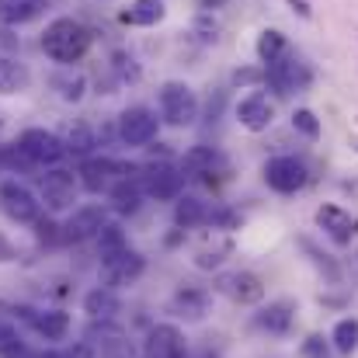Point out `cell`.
<instances>
[{"mask_svg":"<svg viewBox=\"0 0 358 358\" xmlns=\"http://www.w3.org/2000/svg\"><path fill=\"white\" fill-rule=\"evenodd\" d=\"M136 174V167L132 164H125V160H112V157H101V160H87L84 167H80V174H77V181L87 188V192H108L115 181L122 178H132Z\"/></svg>","mask_w":358,"mask_h":358,"instance_id":"9","label":"cell"},{"mask_svg":"<svg viewBox=\"0 0 358 358\" xmlns=\"http://www.w3.org/2000/svg\"><path fill=\"white\" fill-rule=\"evenodd\" d=\"M31 327H35L45 341H63V338L70 334V313H63V310L31 313Z\"/></svg>","mask_w":358,"mask_h":358,"instance_id":"25","label":"cell"},{"mask_svg":"<svg viewBox=\"0 0 358 358\" xmlns=\"http://www.w3.org/2000/svg\"><path fill=\"white\" fill-rule=\"evenodd\" d=\"M292 129H296L303 139H310V143H317V139H320V132H324L320 119H317L310 108H296V112H292Z\"/></svg>","mask_w":358,"mask_h":358,"instance_id":"36","label":"cell"},{"mask_svg":"<svg viewBox=\"0 0 358 358\" xmlns=\"http://www.w3.org/2000/svg\"><path fill=\"white\" fill-rule=\"evenodd\" d=\"M0 355H24V348H21V338H17V331L10 327V324H0Z\"/></svg>","mask_w":358,"mask_h":358,"instance_id":"37","label":"cell"},{"mask_svg":"<svg viewBox=\"0 0 358 358\" xmlns=\"http://www.w3.org/2000/svg\"><path fill=\"white\" fill-rule=\"evenodd\" d=\"M45 7H49V0H0V21L17 28V24L35 21Z\"/></svg>","mask_w":358,"mask_h":358,"instance_id":"22","label":"cell"},{"mask_svg":"<svg viewBox=\"0 0 358 358\" xmlns=\"http://www.w3.org/2000/svg\"><path fill=\"white\" fill-rule=\"evenodd\" d=\"M171 313L185 317V320H202L209 313V292L206 289H192V285L178 289L174 299H171Z\"/></svg>","mask_w":358,"mask_h":358,"instance_id":"19","label":"cell"},{"mask_svg":"<svg viewBox=\"0 0 358 358\" xmlns=\"http://www.w3.org/2000/svg\"><path fill=\"white\" fill-rule=\"evenodd\" d=\"M164 17H167L164 0H132L119 14L122 24H132V28H153V24H160Z\"/></svg>","mask_w":358,"mask_h":358,"instance_id":"20","label":"cell"},{"mask_svg":"<svg viewBox=\"0 0 358 358\" xmlns=\"http://www.w3.org/2000/svg\"><path fill=\"white\" fill-rule=\"evenodd\" d=\"M216 289H220L227 299L240 303V306H254V303L264 299V282H261L254 271H227V275L216 278Z\"/></svg>","mask_w":358,"mask_h":358,"instance_id":"12","label":"cell"},{"mask_svg":"<svg viewBox=\"0 0 358 358\" xmlns=\"http://www.w3.org/2000/svg\"><path fill=\"white\" fill-rule=\"evenodd\" d=\"M42 49H45V56H49L52 63L73 66V63H80V59L87 56V49H91V28L80 24L77 17H56V21H49L45 31H42Z\"/></svg>","mask_w":358,"mask_h":358,"instance_id":"1","label":"cell"},{"mask_svg":"<svg viewBox=\"0 0 358 358\" xmlns=\"http://www.w3.org/2000/svg\"><path fill=\"white\" fill-rule=\"evenodd\" d=\"M122 250H129L125 230H122L119 223H105L101 234H98V254H101V261H105V257H115Z\"/></svg>","mask_w":358,"mask_h":358,"instance_id":"32","label":"cell"},{"mask_svg":"<svg viewBox=\"0 0 358 358\" xmlns=\"http://www.w3.org/2000/svg\"><path fill=\"white\" fill-rule=\"evenodd\" d=\"M234 254V243L227 237H216V240H206L202 247H195V268H202V271H213V268H220L227 257Z\"/></svg>","mask_w":358,"mask_h":358,"instance_id":"26","label":"cell"},{"mask_svg":"<svg viewBox=\"0 0 358 358\" xmlns=\"http://www.w3.org/2000/svg\"><path fill=\"white\" fill-rule=\"evenodd\" d=\"M38 188H42V202H45V209L63 213V209H70V206L77 202L80 181H77V174H73V171L52 167V171H45V174H42Z\"/></svg>","mask_w":358,"mask_h":358,"instance_id":"8","label":"cell"},{"mask_svg":"<svg viewBox=\"0 0 358 358\" xmlns=\"http://www.w3.org/2000/svg\"><path fill=\"white\" fill-rule=\"evenodd\" d=\"M192 31H195V38H199L202 45H213V42H220L223 24H220V17H216L213 10H199V17H195Z\"/></svg>","mask_w":358,"mask_h":358,"instance_id":"34","label":"cell"},{"mask_svg":"<svg viewBox=\"0 0 358 358\" xmlns=\"http://www.w3.org/2000/svg\"><path fill=\"white\" fill-rule=\"evenodd\" d=\"M264 80H268V87L278 91V94H299V91H306V87L313 84V70H310L296 52L285 49L275 63L264 66Z\"/></svg>","mask_w":358,"mask_h":358,"instance_id":"3","label":"cell"},{"mask_svg":"<svg viewBox=\"0 0 358 358\" xmlns=\"http://www.w3.org/2000/svg\"><path fill=\"white\" fill-rule=\"evenodd\" d=\"M285 49H289V42H285V35H282L278 28H264V31L257 35V59H261L264 66L275 63Z\"/></svg>","mask_w":358,"mask_h":358,"instance_id":"30","label":"cell"},{"mask_svg":"<svg viewBox=\"0 0 358 358\" xmlns=\"http://www.w3.org/2000/svg\"><path fill=\"white\" fill-rule=\"evenodd\" d=\"M143 271H146V257H143L139 250H122L115 257H105V261H101V275H105V285H108V289L132 285Z\"/></svg>","mask_w":358,"mask_h":358,"instance_id":"14","label":"cell"},{"mask_svg":"<svg viewBox=\"0 0 358 358\" xmlns=\"http://www.w3.org/2000/svg\"><path fill=\"white\" fill-rule=\"evenodd\" d=\"M52 87L59 91V98H63V101H80V98H84V91H87V80H84V73L59 70V73L52 77Z\"/></svg>","mask_w":358,"mask_h":358,"instance_id":"31","label":"cell"},{"mask_svg":"<svg viewBox=\"0 0 358 358\" xmlns=\"http://www.w3.org/2000/svg\"><path fill=\"white\" fill-rule=\"evenodd\" d=\"M17 150L31 160V164H59L63 157H66V146H63V139L56 136V132H49V129H24L21 136H17Z\"/></svg>","mask_w":358,"mask_h":358,"instance_id":"7","label":"cell"},{"mask_svg":"<svg viewBox=\"0 0 358 358\" xmlns=\"http://www.w3.org/2000/svg\"><path fill=\"white\" fill-rule=\"evenodd\" d=\"M237 122L247 129V132H264V129L275 122V108H271L268 94H261V91L247 94V98L237 105Z\"/></svg>","mask_w":358,"mask_h":358,"instance_id":"18","label":"cell"},{"mask_svg":"<svg viewBox=\"0 0 358 358\" xmlns=\"http://www.w3.org/2000/svg\"><path fill=\"white\" fill-rule=\"evenodd\" d=\"M157 129H160V119L157 112H150L146 105H132L119 115V136L125 146H146L157 139Z\"/></svg>","mask_w":358,"mask_h":358,"instance_id":"10","label":"cell"},{"mask_svg":"<svg viewBox=\"0 0 358 358\" xmlns=\"http://www.w3.org/2000/svg\"><path fill=\"white\" fill-rule=\"evenodd\" d=\"M206 220H209V209H206L202 199H195V195H178V199H174V223H178L181 230H195V227H202Z\"/></svg>","mask_w":358,"mask_h":358,"instance_id":"23","label":"cell"},{"mask_svg":"<svg viewBox=\"0 0 358 358\" xmlns=\"http://www.w3.org/2000/svg\"><path fill=\"white\" fill-rule=\"evenodd\" d=\"M108 195H112L115 213L132 216V213L139 209V202H143V185H139L136 178H122V181H115V185L108 188Z\"/></svg>","mask_w":358,"mask_h":358,"instance_id":"24","label":"cell"},{"mask_svg":"<svg viewBox=\"0 0 358 358\" xmlns=\"http://www.w3.org/2000/svg\"><path fill=\"white\" fill-rule=\"evenodd\" d=\"M317 227L334 240L338 247H348V243L358 237V216H352V213L341 209V206H331V202L317 209Z\"/></svg>","mask_w":358,"mask_h":358,"instance_id":"13","label":"cell"},{"mask_svg":"<svg viewBox=\"0 0 358 358\" xmlns=\"http://www.w3.org/2000/svg\"><path fill=\"white\" fill-rule=\"evenodd\" d=\"M28 80H31V77H28V70H24L21 63L0 56V94H17V91L28 87Z\"/></svg>","mask_w":358,"mask_h":358,"instance_id":"29","label":"cell"},{"mask_svg":"<svg viewBox=\"0 0 358 358\" xmlns=\"http://www.w3.org/2000/svg\"><path fill=\"white\" fill-rule=\"evenodd\" d=\"M216 164H220V153H216L213 146H192V150L181 157V174H188V178L213 174Z\"/></svg>","mask_w":358,"mask_h":358,"instance_id":"27","label":"cell"},{"mask_svg":"<svg viewBox=\"0 0 358 358\" xmlns=\"http://www.w3.org/2000/svg\"><path fill=\"white\" fill-rule=\"evenodd\" d=\"M264 181H268V188L278 192V195H296V192L306 188L310 171H306V164H303L299 157H271V160L264 164Z\"/></svg>","mask_w":358,"mask_h":358,"instance_id":"5","label":"cell"},{"mask_svg":"<svg viewBox=\"0 0 358 358\" xmlns=\"http://www.w3.org/2000/svg\"><path fill=\"white\" fill-rule=\"evenodd\" d=\"M227 0H202V10H216V7H223Z\"/></svg>","mask_w":358,"mask_h":358,"instance_id":"43","label":"cell"},{"mask_svg":"<svg viewBox=\"0 0 358 358\" xmlns=\"http://www.w3.org/2000/svg\"><path fill=\"white\" fill-rule=\"evenodd\" d=\"M285 3H289V7H292L299 17H306V21L313 17V7H310V0H285Z\"/></svg>","mask_w":358,"mask_h":358,"instance_id":"41","label":"cell"},{"mask_svg":"<svg viewBox=\"0 0 358 358\" xmlns=\"http://www.w3.org/2000/svg\"><path fill=\"white\" fill-rule=\"evenodd\" d=\"M296 324V303L292 299H278V303H268L264 310L254 313V327L264 331V334H289Z\"/></svg>","mask_w":358,"mask_h":358,"instance_id":"17","label":"cell"},{"mask_svg":"<svg viewBox=\"0 0 358 358\" xmlns=\"http://www.w3.org/2000/svg\"><path fill=\"white\" fill-rule=\"evenodd\" d=\"M63 146H66V153L87 157V153L98 146V136H94V129H91V125H84V122H80V125H73V129H70V136H66V143H63Z\"/></svg>","mask_w":358,"mask_h":358,"instance_id":"33","label":"cell"},{"mask_svg":"<svg viewBox=\"0 0 358 358\" xmlns=\"http://www.w3.org/2000/svg\"><path fill=\"white\" fill-rule=\"evenodd\" d=\"M0 261H14V247L0 237Z\"/></svg>","mask_w":358,"mask_h":358,"instance_id":"42","label":"cell"},{"mask_svg":"<svg viewBox=\"0 0 358 358\" xmlns=\"http://www.w3.org/2000/svg\"><path fill=\"white\" fill-rule=\"evenodd\" d=\"M139 185H143V195H150L157 202H171V199L181 195L185 174L178 167H171V164H150L146 174L139 178Z\"/></svg>","mask_w":358,"mask_h":358,"instance_id":"11","label":"cell"},{"mask_svg":"<svg viewBox=\"0 0 358 358\" xmlns=\"http://www.w3.org/2000/svg\"><path fill=\"white\" fill-rule=\"evenodd\" d=\"M257 80H264V73H257V70H237L234 73V84H257Z\"/></svg>","mask_w":358,"mask_h":358,"instance_id":"40","label":"cell"},{"mask_svg":"<svg viewBox=\"0 0 358 358\" xmlns=\"http://www.w3.org/2000/svg\"><path fill=\"white\" fill-rule=\"evenodd\" d=\"M299 247H303V250L310 254V261H313V264L324 271V278H331V282H338V278H341V268H338V261H334L331 254H324V250H320L313 240L303 237V240H299Z\"/></svg>","mask_w":358,"mask_h":358,"instance_id":"35","label":"cell"},{"mask_svg":"<svg viewBox=\"0 0 358 358\" xmlns=\"http://www.w3.org/2000/svg\"><path fill=\"white\" fill-rule=\"evenodd\" d=\"M139 358H185V334L174 324H157L146 334V348Z\"/></svg>","mask_w":358,"mask_h":358,"instance_id":"16","label":"cell"},{"mask_svg":"<svg viewBox=\"0 0 358 358\" xmlns=\"http://www.w3.org/2000/svg\"><path fill=\"white\" fill-rule=\"evenodd\" d=\"M108 223V213H105V206H80L70 220H66V227H63V234L59 240H70V243H80V240H91L101 234V227Z\"/></svg>","mask_w":358,"mask_h":358,"instance_id":"15","label":"cell"},{"mask_svg":"<svg viewBox=\"0 0 358 358\" xmlns=\"http://www.w3.org/2000/svg\"><path fill=\"white\" fill-rule=\"evenodd\" d=\"M157 105H160V122H167V125H174V129L195 125V119H199V94H195L185 80H167V84H160Z\"/></svg>","mask_w":358,"mask_h":358,"instance_id":"2","label":"cell"},{"mask_svg":"<svg viewBox=\"0 0 358 358\" xmlns=\"http://www.w3.org/2000/svg\"><path fill=\"white\" fill-rule=\"evenodd\" d=\"M31 227H35V237L45 240V243H56V240H59V234H56L59 227H56V223H49V220H42V216H38Z\"/></svg>","mask_w":358,"mask_h":358,"instance_id":"39","label":"cell"},{"mask_svg":"<svg viewBox=\"0 0 358 358\" xmlns=\"http://www.w3.org/2000/svg\"><path fill=\"white\" fill-rule=\"evenodd\" d=\"M84 313L91 320H115V313H122V299L115 296V289L98 285L84 296Z\"/></svg>","mask_w":358,"mask_h":358,"instance_id":"21","label":"cell"},{"mask_svg":"<svg viewBox=\"0 0 358 358\" xmlns=\"http://www.w3.org/2000/svg\"><path fill=\"white\" fill-rule=\"evenodd\" d=\"M331 348H334L338 355L358 352V320L355 317H341V320L334 324V331H331Z\"/></svg>","mask_w":358,"mask_h":358,"instance_id":"28","label":"cell"},{"mask_svg":"<svg viewBox=\"0 0 358 358\" xmlns=\"http://www.w3.org/2000/svg\"><path fill=\"white\" fill-rule=\"evenodd\" d=\"M299 355L303 358H331V341H324L320 334H310V338L299 345Z\"/></svg>","mask_w":358,"mask_h":358,"instance_id":"38","label":"cell"},{"mask_svg":"<svg viewBox=\"0 0 358 358\" xmlns=\"http://www.w3.org/2000/svg\"><path fill=\"white\" fill-rule=\"evenodd\" d=\"M0 213L10 220V223H35L42 216V202L31 195V188H24L21 181H3L0 185Z\"/></svg>","mask_w":358,"mask_h":358,"instance_id":"6","label":"cell"},{"mask_svg":"<svg viewBox=\"0 0 358 358\" xmlns=\"http://www.w3.org/2000/svg\"><path fill=\"white\" fill-rule=\"evenodd\" d=\"M87 352L94 358H139L136 341L115 320H94L87 327Z\"/></svg>","mask_w":358,"mask_h":358,"instance_id":"4","label":"cell"}]
</instances>
